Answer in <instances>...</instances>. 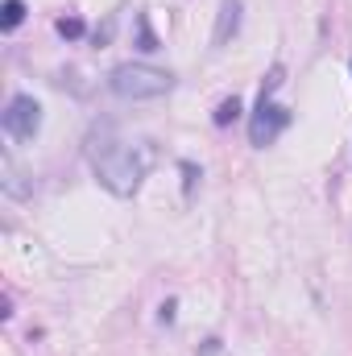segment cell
Returning <instances> with one entry per match:
<instances>
[{"label":"cell","mask_w":352,"mask_h":356,"mask_svg":"<svg viewBox=\"0 0 352 356\" xmlns=\"http://www.w3.org/2000/svg\"><path fill=\"white\" fill-rule=\"evenodd\" d=\"M175 315H178V298H166L158 307V323H175Z\"/></svg>","instance_id":"cell-11"},{"label":"cell","mask_w":352,"mask_h":356,"mask_svg":"<svg viewBox=\"0 0 352 356\" xmlns=\"http://www.w3.org/2000/svg\"><path fill=\"white\" fill-rule=\"evenodd\" d=\"M241 112H245V104H241L237 95H228V99H220V104H216V112H211V124H216V129H228L232 120H241Z\"/></svg>","instance_id":"cell-6"},{"label":"cell","mask_w":352,"mask_h":356,"mask_svg":"<svg viewBox=\"0 0 352 356\" xmlns=\"http://www.w3.org/2000/svg\"><path fill=\"white\" fill-rule=\"evenodd\" d=\"M54 29H58V33H63L67 42H79V38L88 33V25H83V17H75V13H71V17H58V21H54Z\"/></svg>","instance_id":"cell-9"},{"label":"cell","mask_w":352,"mask_h":356,"mask_svg":"<svg viewBox=\"0 0 352 356\" xmlns=\"http://www.w3.org/2000/svg\"><path fill=\"white\" fill-rule=\"evenodd\" d=\"M137 50H141V54H154V50H162V42H158V33L150 29V17H145V13L137 17Z\"/></svg>","instance_id":"cell-8"},{"label":"cell","mask_w":352,"mask_h":356,"mask_svg":"<svg viewBox=\"0 0 352 356\" xmlns=\"http://www.w3.org/2000/svg\"><path fill=\"white\" fill-rule=\"evenodd\" d=\"M88 162H91V175L99 178V186H108L112 195L129 199L145 175L154 170L158 162V145L154 141H120L112 137V129H95L88 141Z\"/></svg>","instance_id":"cell-1"},{"label":"cell","mask_w":352,"mask_h":356,"mask_svg":"<svg viewBox=\"0 0 352 356\" xmlns=\"http://www.w3.org/2000/svg\"><path fill=\"white\" fill-rule=\"evenodd\" d=\"M21 21H25V0H4V4H0V29L13 33Z\"/></svg>","instance_id":"cell-7"},{"label":"cell","mask_w":352,"mask_h":356,"mask_svg":"<svg viewBox=\"0 0 352 356\" xmlns=\"http://www.w3.org/2000/svg\"><path fill=\"white\" fill-rule=\"evenodd\" d=\"M195 182H199V166L195 162H182V191L195 195Z\"/></svg>","instance_id":"cell-10"},{"label":"cell","mask_w":352,"mask_h":356,"mask_svg":"<svg viewBox=\"0 0 352 356\" xmlns=\"http://www.w3.org/2000/svg\"><path fill=\"white\" fill-rule=\"evenodd\" d=\"M290 120H294L290 108L273 104V95H257V108H253V116H249V141H253L257 149L273 145V141L290 129Z\"/></svg>","instance_id":"cell-3"},{"label":"cell","mask_w":352,"mask_h":356,"mask_svg":"<svg viewBox=\"0 0 352 356\" xmlns=\"http://www.w3.org/2000/svg\"><path fill=\"white\" fill-rule=\"evenodd\" d=\"M237 33H241V0H220V13H216L211 42H216V46H228Z\"/></svg>","instance_id":"cell-5"},{"label":"cell","mask_w":352,"mask_h":356,"mask_svg":"<svg viewBox=\"0 0 352 356\" xmlns=\"http://www.w3.org/2000/svg\"><path fill=\"white\" fill-rule=\"evenodd\" d=\"M108 88L120 99H162L175 91V75L170 71H158L150 63H120L112 75H108Z\"/></svg>","instance_id":"cell-2"},{"label":"cell","mask_w":352,"mask_h":356,"mask_svg":"<svg viewBox=\"0 0 352 356\" xmlns=\"http://www.w3.org/2000/svg\"><path fill=\"white\" fill-rule=\"evenodd\" d=\"M0 124H4V133L13 141H33L42 133V104L33 95H13L4 116H0Z\"/></svg>","instance_id":"cell-4"}]
</instances>
